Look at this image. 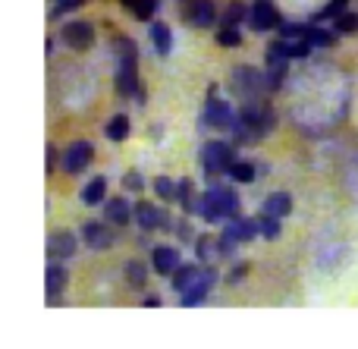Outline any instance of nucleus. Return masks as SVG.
I'll return each instance as SVG.
<instances>
[{"mask_svg": "<svg viewBox=\"0 0 358 349\" xmlns=\"http://www.w3.org/2000/svg\"><path fill=\"white\" fill-rule=\"evenodd\" d=\"M239 120L252 126L261 138L271 136V129L277 126V117H273V111L264 104V101H245V107L239 111Z\"/></svg>", "mask_w": 358, "mask_h": 349, "instance_id": "nucleus-3", "label": "nucleus"}, {"mask_svg": "<svg viewBox=\"0 0 358 349\" xmlns=\"http://www.w3.org/2000/svg\"><path fill=\"white\" fill-rule=\"evenodd\" d=\"M82 239H85V245H92V249H110L117 236H113V230H110V220H107V224L88 220V224L82 227Z\"/></svg>", "mask_w": 358, "mask_h": 349, "instance_id": "nucleus-12", "label": "nucleus"}, {"mask_svg": "<svg viewBox=\"0 0 358 349\" xmlns=\"http://www.w3.org/2000/svg\"><path fill=\"white\" fill-rule=\"evenodd\" d=\"M229 180H236V183H252V180H255V167H252V164H245V161H236L233 167H229Z\"/></svg>", "mask_w": 358, "mask_h": 349, "instance_id": "nucleus-34", "label": "nucleus"}, {"mask_svg": "<svg viewBox=\"0 0 358 349\" xmlns=\"http://www.w3.org/2000/svg\"><path fill=\"white\" fill-rule=\"evenodd\" d=\"M63 44L73 50H88L94 44V25L92 22H82V19H76V22H66L60 31Z\"/></svg>", "mask_w": 358, "mask_h": 349, "instance_id": "nucleus-7", "label": "nucleus"}, {"mask_svg": "<svg viewBox=\"0 0 358 349\" xmlns=\"http://www.w3.org/2000/svg\"><path fill=\"white\" fill-rule=\"evenodd\" d=\"M334 29H336V35H355L358 31V13H343V16H336L334 19Z\"/></svg>", "mask_w": 358, "mask_h": 349, "instance_id": "nucleus-32", "label": "nucleus"}, {"mask_svg": "<svg viewBox=\"0 0 358 349\" xmlns=\"http://www.w3.org/2000/svg\"><path fill=\"white\" fill-rule=\"evenodd\" d=\"M280 220L283 218H277V214H261L258 218V224H261V236L264 239H280V233H283V227H280Z\"/></svg>", "mask_w": 358, "mask_h": 349, "instance_id": "nucleus-29", "label": "nucleus"}, {"mask_svg": "<svg viewBox=\"0 0 358 349\" xmlns=\"http://www.w3.org/2000/svg\"><path fill=\"white\" fill-rule=\"evenodd\" d=\"M236 164V148L227 142H208L201 148V167L208 176L229 173V167Z\"/></svg>", "mask_w": 358, "mask_h": 349, "instance_id": "nucleus-2", "label": "nucleus"}, {"mask_svg": "<svg viewBox=\"0 0 358 349\" xmlns=\"http://www.w3.org/2000/svg\"><path fill=\"white\" fill-rule=\"evenodd\" d=\"M195 255L201 258V262H210V258H214V243H210V236L195 239Z\"/></svg>", "mask_w": 358, "mask_h": 349, "instance_id": "nucleus-38", "label": "nucleus"}, {"mask_svg": "<svg viewBox=\"0 0 358 349\" xmlns=\"http://www.w3.org/2000/svg\"><path fill=\"white\" fill-rule=\"evenodd\" d=\"M264 211L277 214V218H286V214L292 211V195L289 192H271L264 199Z\"/></svg>", "mask_w": 358, "mask_h": 349, "instance_id": "nucleus-22", "label": "nucleus"}, {"mask_svg": "<svg viewBox=\"0 0 358 349\" xmlns=\"http://www.w3.org/2000/svg\"><path fill=\"white\" fill-rule=\"evenodd\" d=\"M217 201H220V214H223V220H236V218H242V211H239V195H236V189L217 186Z\"/></svg>", "mask_w": 358, "mask_h": 349, "instance_id": "nucleus-18", "label": "nucleus"}, {"mask_svg": "<svg viewBox=\"0 0 358 349\" xmlns=\"http://www.w3.org/2000/svg\"><path fill=\"white\" fill-rule=\"evenodd\" d=\"M66 268H63V262H48V271H44V287H48V306L50 302L60 299V293L66 290Z\"/></svg>", "mask_w": 358, "mask_h": 349, "instance_id": "nucleus-14", "label": "nucleus"}, {"mask_svg": "<svg viewBox=\"0 0 358 349\" xmlns=\"http://www.w3.org/2000/svg\"><path fill=\"white\" fill-rule=\"evenodd\" d=\"M161 306V296H145V308H157Z\"/></svg>", "mask_w": 358, "mask_h": 349, "instance_id": "nucleus-45", "label": "nucleus"}, {"mask_svg": "<svg viewBox=\"0 0 358 349\" xmlns=\"http://www.w3.org/2000/svg\"><path fill=\"white\" fill-rule=\"evenodd\" d=\"M151 44H155L157 57H170L173 50V31L167 22H151Z\"/></svg>", "mask_w": 358, "mask_h": 349, "instance_id": "nucleus-17", "label": "nucleus"}, {"mask_svg": "<svg viewBox=\"0 0 358 349\" xmlns=\"http://www.w3.org/2000/svg\"><path fill=\"white\" fill-rule=\"evenodd\" d=\"M76 233H69V230H57V233H50V239H48V258L50 262H69V258L76 255Z\"/></svg>", "mask_w": 358, "mask_h": 349, "instance_id": "nucleus-10", "label": "nucleus"}, {"mask_svg": "<svg viewBox=\"0 0 358 349\" xmlns=\"http://www.w3.org/2000/svg\"><path fill=\"white\" fill-rule=\"evenodd\" d=\"M305 38H308L315 48H334V44H336V29L327 31V29H321V25H308Z\"/></svg>", "mask_w": 358, "mask_h": 349, "instance_id": "nucleus-27", "label": "nucleus"}, {"mask_svg": "<svg viewBox=\"0 0 358 349\" xmlns=\"http://www.w3.org/2000/svg\"><path fill=\"white\" fill-rule=\"evenodd\" d=\"M104 199H107V180H104V176L88 180L85 189H82V201H85V205H101Z\"/></svg>", "mask_w": 358, "mask_h": 349, "instance_id": "nucleus-23", "label": "nucleus"}, {"mask_svg": "<svg viewBox=\"0 0 358 349\" xmlns=\"http://www.w3.org/2000/svg\"><path fill=\"white\" fill-rule=\"evenodd\" d=\"M104 214H107V220H110L113 227H129V220H132V205L123 199V195H117V199L107 201Z\"/></svg>", "mask_w": 358, "mask_h": 349, "instance_id": "nucleus-16", "label": "nucleus"}, {"mask_svg": "<svg viewBox=\"0 0 358 349\" xmlns=\"http://www.w3.org/2000/svg\"><path fill=\"white\" fill-rule=\"evenodd\" d=\"M198 214H201L208 224H217V220H223L220 214V201H217V186H210L208 192L201 195V201H198Z\"/></svg>", "mask_w": 358, "mask_h": 349, "instance_id": "nucleus-19", "label": "nucleus"}, {"mask_svg": "<svg viewBox=\"0 0 358 349\" xmlns=\"http://www.w3.org/2000/svg\"><path fill=\"white\" fill-rule=\"evenodd\" d=\"M176 230H179V236H182V239H192V230H189V224H185V220H179Z\"/></svg>", "mask_w": 358, "mask_h": 349, "instance_id": "nucleus-44", "label": "nucleus"}, {"mask_svg": "<svg viewBox=\"0 0 358 349\" xmlns=\"http://www.w3.org/2000/svg\"><path fill=\"white\" fill-rule=\"evenodd\" d=\"M248 25L255 31H271L280 25V13L273 6V0H252L248 6Z\"/></svg>", "mask_w": 358, "mask_h": 349, "instance_id": "nucleus-6", "label": "nucleus"}, {"mask_svg": "<svg viewBox=\"0 0 358 349\" xmlns=\"http://www.w3.org/2000/svg\"><path fill=\"white\" fill-rule=\"evenodd\" d=\"M79 6H82V0H60V3L50 10V19H60V16H66V13L79 10Z\"/></svg>", "mask_w": 358, "mask_h": 349, "instance_id": "nucleus-39", "label": "nucleus"}, {"mask_svg": "<svg viewBox=\"0 0 358 349\" xmlns=\"http://www.w3.org/2000/svg\"><path fill=\"white\" fill-rule=\"evenodd\" d=\"M198 274H201V268H198V264H179L173 274H170V287H173L176 293H185V290L195 283Z\"/></svg>", "mask_w": 358, "mask_h": 349, "instance_id": "nucleus-20", "label": "nucleus"}, {"mask_svg": "<svg viewBox=\"0 0 358 349\" xmlns=\"http://www.w3.org/2000/svg\"><path fill=\"white\" fill-rule=\"evenodd\" d=\"M92 157H94V145L92 142H73L66 148V155H63V170L66 173H82V170L92 164Z\"/></svg>", "mask_w": 358, "mask_h": 349, "instance_id": "nucleus-9", "label": "nucleus"}, {"mask_svg": "<svg viewBox=\"0 0 358 349\" xmlns=\"http://www.w3.org/2000/svg\"><path fill=\"white\" fill-rule=\"evenodd\" d=\"M157 6H161V0H138L136 10H132V16L142 19V22H151V16L157 13Z\"/></svg>", "mask_w": 358, "mask_h": 349, "instance_id": "nucleus-35", "label": "nucleus"}, {"mask_svg": "<svg viewBox=\"0 0 358 349\" xmlns=\"http://www.w3.org/2000/svg\"><path fill=\"white\" fill-rule=\"evenodd\" d=\"M44 157H48V164H44V167H48V173H54V167H57V157H60V155H57V148H54V145H48V151H44Z\"/></svg>", "mask_w": 358, "mask_h": 349, "instance_id": "nucleus-43", "label": "nucleus"}, {"mask_svg": "<svg viewBox=\"0 0 358 349\" xmlns=\"http://www.w3.org/2000/svg\"><path fill=\"white\" fill-rule=\"evenodd\" d=\"M123 274H126V283H129L132 290H142L145 283H148V268H145L142 262H126Z\"/></svg>", "mask_w": 358, "mask_h": 349, "instance_id": "nucleus-26", "label": "nucleus"}, {"mask_svg": "<svg viewBox=\"0 0 358 349\" xmlns=\"http://www.w3.org/2000/svg\"><path fill=\"white\" fill-rule=\"evenodd\" d=\"M292 60V44L286 38H277V41L267 44V66H280V63Z\"/></svg>", "mask_w": 358, "mask_h": 349, "instance_id": "nucleus-21", "label": "nucleus"}, {"mask_svg": "<svg viewBox=\"0 0 358 349\" xmlns=\"http://www.w3.org/2000/svg\"><path fill=\"white\" fill-rule=\"evenodd\" d=\"M214 283H217V271L210 268H201V274L195 277V283H192L185 293H179V302H182L185 308H192V306H198V302H204L208 299V293L214 290Z\"/></svg>", "mask_w": 358, "mask_h": 349, "instance_id": "nucleus-5", "label": "nucleus"}, {"mask_svg": "<svg viewBox=\"0 0 358 349\" xmlns=\"http://www.w3.org/2000/svg\"><path fill=\"white\" fill-rule=\"evenodd\" d=\"M233 111H229L227 101H217V98H208L204 104V113H201V123L204 126H217V129H229L233 126Z\"/></svg>", "mask_w": 358, "mask_h": 349, "instance_id": "nucleus-11", "label": "nucleus"}, {"mask_svg": "<svg viewBox=\"0 0 358 349\" xmlns=\"http://www.w3.org/2000/svg\"><path fill=\"white\" fill-rule=\"evenodd\" d=\"M346 6H349V0H330V3L324 6L315 19H317V22H324V19H336V16H343V13H346Z\"/></svg>", "mask_w": 358, "mask_h": 349, "instance_id": "nucleus-36", "label": "nucleus"}, {"mask_svg": "<svg viewBox=\"0 0 358 349\" xmlns=\"http://www.w3.org/2000/svg\"><path fill=\"white\" fill-rule=\"evenodd\" d=\"M286 79V63H280V66H267V88L271 92H277L280 85H283Z\"/></svg>", "mask_w": 358, "mask_h": 349, "instance_id": "nucleus-37", "label": "nucleus"}, {"mask_svg": "<svg viewBox=\"0 0 358 349\" xmlns=\"http://www.w3.org/2000/svg\"><path fill=\"white\" fill-rule=\"evenodd\" d=\"M229 227H233V233L239 236V243H252L261 233V224L255 218H236V220H229Z\"/></svg>", "mask_w": 358, "mask_h": 349, "instance_id": "nucleus-24", "label": "nucleus"}, {"mask_svg": "<svg viewBox=\"0 0 358 349\" xmlns=\"http://www.w3.org/2000/svg\"><path fill=\"white\" fill-rule=\"evenodd\" d=\"M179 264L182 262H179V252L173 245H155V249H151V268H155V274L170 277Z\"/></svg>", "mask_w": 358, "mask_h": 349, "instance_id": "nucleus-13", "label": "nucleus"}, {"mask_svg": "<svg viewBox=\"0 0 358 349\" xmlns=\"http://www.w3.org/2000/svg\"><path fill=\"white\" fill-rule=\"evenodd\" d=\"M236 245H239V236L233 233V227H227V233H220V239H217V255H220V258H233Z\"/></svg>", "mask_w": 358, "mask_h": 349, "instance_id": "nucleus-31", "label": "nucleus"}, {"mask_svg": "<svg viewBox=\"0 0 358 349\" xmlns=\"http://www.w3.org/2000/svg\"><path fill=\"white\" fill-rule=\"evenodd\" d=\"M264 82H267V76H261L258 69H252V66L233 69V92L239 94L242 101H258V94L267 88Z\"/></svg>", "mask_w": 358, "mask_h": 349, "instance_id": "nucleus-4", "label": "nucleus"}, {"mask_svg": "<svg viewBox=\"0 0 358 349\" xmlns=\"http://www.w3.org/2000/svg\"><path fill=\"white\" fill-rule=\"evenodd\" d=\"M136 220H138V227H142L145 233L157 230V227H170V218L164 214V208L148 205V201H138L136 205Z\"/></svg>", "mask_w": 358, "mask_h": 349, "instance_id": "nucleus-15", "label": "nucleus"}, {"mask_svg": "<svg viewBox=\"0 0 358 349\" xmlns=\"http://www.w3.org/2000/svg\"><path fill=\"white\" fill-rule=\"evenodd\" d=\"M311 48H315V44H311L308 38H302V41H296V44H292V60H305V57L311 54Z\"/></svg>", "mask_w": 358, "mask_h": 349, "instance_id": "nucleus-41", "label": "nucleus"}, {"mask_svg": "<svg viewBox=\"0 0 358 349\" xmlns=\"http://www.w3.org/2000/svg\"><path fill=\"white\" fill-rule=\"evenodd\" d=\"M182 3H189V0H182Z\"/></svg>", "mask_w": 358, "mask_h": 349, "instance_id": "nucleus-46", "label": "nucleus"}, {"mask_svg": "<svg viewBox=\"0 0 358 349\" xmlns=\"http://www.w3.org/2000/svg\"><path fill=\"white\" fill-rule=\"evenodd\" d=\"M182 16L195 29H210L217 22V6H214V0H189L182 6Z\"/></svg>", "mask_w": 358, "mask_h": 349, "instance_id": "nucleus-8", "label": "nucleus"}, {"mask_svg": "<svg viewBox=\"0 0 358 349\" xmlns=\"http://www.w3.org/2000/svg\"><path fill=\"white\" fill-rule=\"evenodd\" d=\"M123 183H126V189H129V192H142V189H145V180H142V173H138V170H129Z\"/></svg>", "mask_w": 358, "mask_h": 349, "instance_id": "nucleus-40", "label": "nucleus"}, {"mask_svg": "<svg viewBox=\"0 0 358 349\" xmlns=\"http://www.w3.org/2000/svg\"><path fill=\"white\" fill-rule=\"evenodd\" d=\"M113 54H117V94L120 98H138L145 101V92L138 85V48L132 38L117 35L113 38Z\"/></svg>", "mask_w": 358, "mask_h": 349, "instance_id": "nucleus-1", "label": "nucleus"}, {"mask_svg": "<svg viewBox=\"0 0 358 349\" xmlns=\"http://www.w3.org/2000/svg\"><path fill=\"white\" fill-rule=\"evenodd\" d=\"M151 186H155V192L161 201H176V183L170 180V176H155Z\"/></svg>", "mask_w": 358, "mask_h": 349, "instance_id": "nucleus-30", "label": "nucleus"}, {"mask_svg": "<svg viewBox=\"0 0 358 349\" xmlns=\"http://www.w3.org/2000/svg\"><path fill=\"white\" fill-rule=\"evenodd\" d=\"M104 132L110 142H126V136H129V117H126V113H113V117L107 120Z\"/></svg>", "mask_w": 358, "mask_h": 349, "instance_id": "nucleus-25", "label": "nucleus"}, {"mask_svg": "<svg viewBox=\"0 0 358 349\" xmlns=\"http://www.w3.org/2000/svg\"><path fill=\"white\" fill-rule=\"evenodd\" d=\"M217 44H220V48H239V44H242V31H239V25L220 22V31H217Z\"/></svg>", "mask_w": 358, "mask_h": 349, "instance_id": "nucleus-28", "label": "nucleus"}, {"mask_svg": "<svg viewBox=\"0 0 358 349\" xmlns=\"http://www.w3.org/2000/svg\"><path fill=\"white\" fill-rule=\"evenodd\" d=\"M245 274H248V264H236V268L229 271L227 283H229V287H239V280H242V277H245Z\"/></svg>", "mask_w": 358, "mask_h": 349, "instance_id": "nucleus-42", "label": "nucleus"}, {"mask_svg": "<svg viewBox=\"0 0 358 349\" xmlns=\"http://www.w3.org/2000/svg\"><path fill=\"white\" fill-rule=\"evenodd\" d=\"M242 19H248V6L242 3V0H233V3L227 6V13H223V22H229V25H239Z\"/></svg>", "mask_w": 358, "mask_h": 349, "instance_id": "nucleus-33", "label": "nucleus"}]
</instances>
